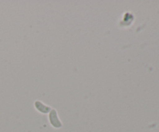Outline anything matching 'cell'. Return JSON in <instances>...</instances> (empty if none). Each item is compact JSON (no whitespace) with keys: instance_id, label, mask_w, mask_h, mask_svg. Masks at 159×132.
Segmentation results:
<instances>
[{"instance_id":"cell-1","label":"cell","mask_w":159,"mask_h":132,"mask_svg":"<svg viewBox=\"0 0 159 132\" xmlns=\"http://www.w3.org/2000/svg\"><path fill=\"white\" fill-rule=\"evenodd\" d=\"M48 120H49V122L50 124H51V125L54 128H61L62 126H63L62 122L61 121V120L59 119L58 114H57V112L55 109H52V110H51V112L48 113Z\"/></svg>"},{"instance_id":"cell-2","label":"cell","mask_w":159,"mask_h":132,"mask_svg":"<svg viewBox=\"0 0 159 132\" xmlns=\"http://www.w3.org/2000/svg\"><path fill=\"white\" fill-rule=\"evenodd\" d=\"M34 107L37 111L40 112V113H43V114H48L52 110V108L50 106L46 105L40 100H36L34 102Z\"/></svg>"}]
</instances>
